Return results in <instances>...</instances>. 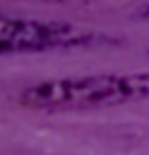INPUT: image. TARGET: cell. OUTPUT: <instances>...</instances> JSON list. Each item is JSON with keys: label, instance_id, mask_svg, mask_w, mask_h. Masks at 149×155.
Returning <instances> with one entry per match:
<instances>
[{"label": "cell", "instance_id": "6da1fadb", "mask_svg": "<svg viewBox=\"0 0 149 155\" xmlns=\"http://www.w3.org/2000/svg\"><path fill=\"white\" fill-rule=\"evenodd\" d=\"M141 98H149V72L90 74V77L43 81L22 91L19 102L28 108L73 110V108L121 104Z\"/></svg>", "mask_w": 149, "mask_h": 155}, {"label": "cell", "instance_id": "7a4b0ae2", "mask_svg": "<svg viewBox=\"0 0 149 155\" xmlns=\"http://www.w3.org/2000/svg\"><path fill=\"white\" fill-rule=\"evenodd\" d=\"M92 41H96V34L77 30L66 24L39 21L0 13V55L81 47Z\"/></svg>", "mask_w": 149, "mask_h": 155}, {"label": "cell", "instance_id": "3957f363", "mask_svg": "<svg viewBox=\"0 0 149 155\" xmlns=\"http://www.w3.org/2000/svg\"><path fill=\"white\" fill-rule=\"evenodd\" d=\"M143 13H145V17H149V7H147V9H145Z\"/></svg>", "mask_w": 149, "mask_h": 155}]
</instances>
